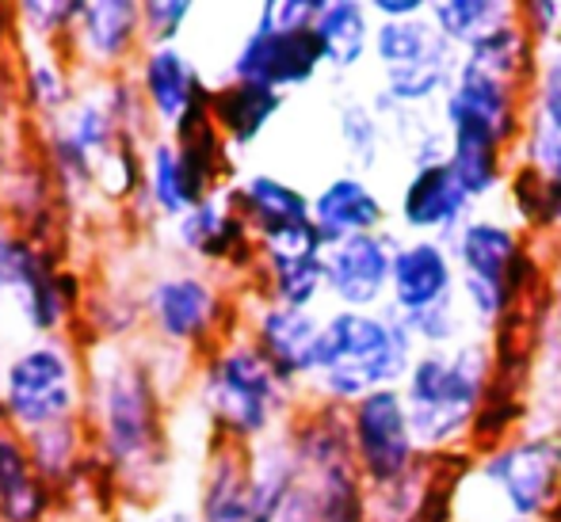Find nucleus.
I'll return each mask as SVG.
<instances>
[{
  "instance_id": "obj_1",
  "label": "nucleus",
  "mask_w": 561,
  "mask_h": 522,
  "mask_svg": "<svg viewBox=\"0 0 561 522\" xmlns=\"http://www.w3.org/2000/svg\"><path fill=\"white\" fill-rule=\"evenodd\" d=\"M84 424L104 485L126 503H153L172 465L164 385L153 362L130 347L104 344L92 351Z\"/></svg>"
},
{
  "instance_id": "obj_2",
  "label": "nucleus",
  "mask_w": 561,
  "mask_h": 522,
  "mask_svg": "<svg viewBox=\"0 0 561 522\" xmlns=\"http://www.w3.org/2000/svg\"><path fill=\"white\" fill-rule=\"evenodd\" d=\"M416 339L409 324L386 310H333L325 316L318 344V374L313 393L336 408L378 390H398L416 362Z\"/></svg>"
},
{
  "instance_id": "obj_3",
  "label": "nucleus",
  "mask_w": 561,
  "mask_h": 522,
  "mask_svg": "<svg viewBox=\"0 0 561 522\" xmlns=\"http://www.w3.org/2000/svg\"><path fill=\"white\" fill-rule=\"evenodd\" d=\"M199 401L215 442L252 450L290 424L295 393L279 382L249 336H226L199 362Z\"/></svg>"
},
{
  "instance_id": "obj_4",
  "label": "nucleus",
  "mask_w": 561,
  "mask_h": 522,
  "mask_svg": "<svg viewBox=\"0 0 561 522\" xmlns=\"http://www.w3.org/2000/svg\"><path fill=\"white\" fill-rule=\"evenodd\" d=\"M493 347L481 339H462L447 351L416 355L401 393L424 454L458 450V442H470L473 419L493 385Z\"/></svg>"
},
{
  "instance_id": "obj_5",
  "label": "nucleus",
  "mask_w": 561,
  "mask_h": 522,
  "mask_svg": "<svg viewBox=\"0 0 561 522\" xmlns=\"http://www.w3.org/2000/svg\"><path fill=\"white\" fill-rule=\"evenodd\" d=\"M450 252L466 310L478 328L496 332L504 321L527 310V298H535L539 282V264L516 229L493 218H470L455 233Z\"/></svg>"
},
{
  "instance_id": "obj_6",
  "label": "nucleus",
  "mask_w": 561,
  "mask_h": 522,
  "mask_svg": "<svg viewBox=\"0 0 561 522\" xmlns=\"http://www.w3.org/2000/svg\"><path fill=\"white\" fill-rule=\"evenodd\" d=\"M89 367L66 336L31 339L0 367V424L31 434L38 427L84 416Z\"/></svg>"
},
{
  "instance_id": "obj_7",
  "label": "nucleus",
  "mask_w": 561,
  "mask_h": 522,
  "mask_svg": "<svg viewBox=\"0 0 561 522\" xmlns=\"http://www.w3.org/2000/svg\"><path fill=\"white\" fill-rule=\"evenodd\" d=\"M141 313L161 347H172L180 355L210 351L222 344L233 324V305L222 282L195 267H172L149 279L141 290Z\"/></svg>"
},
{
  "instance_id": "obj_8",
  "label": "nucleus",
  "mask_w": 561,
  "mask_h": 522,
  "mask_svg": "<svg viewBox=\"0 0 561 522\" xmlns=\"http://www.w3.org/2000/svg\"><path fill=\"white\" fill-rule=\"evenodd\" d=\"M347 431H352L355 465H359L370 492L413 473L424 457L401 390H378L355 401L347 408Z\"/></svg>"
},
{
  "instance_id": "obj_9",
  "label": "nucleus",
  "mask_w": 561,
  "mask_h": 522,
  "mask_svg": "<svg viewBox=\"0 0 561 522\" xmlns=\"http://www.w3.org/2000/svg\"><path fill=\"white\" fill-rule=\"evenodd\" d=\"M478 473L504 496L516 519L547 522L561 508V439L516 434L504 446L481 454Z\"/></svg>"
},
{
  "instance_id": "obj_10",
  "label": "nucleus",
  "mask_w": 561,
  "mask_h": 522,
  "mask_svg": "<svg viewBox=\"0 0 561 522\" xmlns=\"http://www.w3.org/2000/svg\"><path fill=\"white\" fill-rule=\"evenodd\" d=\"M321 69H325V50L313 27H275L256 15L249 35L229 58V81L264 84L287 96L290 89L310 84Z\"/></svg>"
},
{
  "instance_id": "obj_11",
  "label": "nucleus",
  "mask_w": 561,
  "mask_h": 522,
  "mask_svg": "<svg viewBox=\"0 0 561 522\" xmlns=\"http://www.w3.org/2000/svg\"><path fill=\"white\" fill-rule=\"evenodd\" d=\"M146 35H141V4L134 0H81V15L69 35V61L84 73L123 77L134 73Z\"/></svg>"
},
{
  "instance_id": "obj_12",
  "label": "nucleus",
  "mask_w": 561,
  "mask_h": 522,
  "mask_svg": "<svg viewBox=\"0 0 561 522\" xmlns=\"http://www.w3.org/2000/svg\"><path fill=\"white\" fill-rule=\"evenodd\" d=\"M172 236H176V248L203 267L241 275H256L260 267L256 236H252L249 221L237 213L233 199H229V187L210 195L195 210H187L180 221H172Z\"/></svg>"
},
{
  "instance_id": "obj_13",
  "label": "nucleus",
  "mask_w": 561,
  "mask_h": 522,
  "mask_svg": "<svg viewBox=\"0 0 561 522\" xmlns=\"http://www.w3.org/2000/svg\"><path fill=\"white\" fill-rule=\"evenodd\" d=\"M398 248L401 241L386 229L325 248V294L336 310H386Z\"/></svg>"
},
{
  "instance_id": "obj_14",
  "label": "nucleus",
  "mask_w": 561,
  "mask_h": 522,
  "mask_svg": "<svg viewBox=\"0 0 561 522\" xmlns=\"http://www.w3.org/2000/svg\"><path fill=\"white\" fill-rule=\"evenodd\" d=\"M321 328H325V316L313 310H287V305L260 298L249 321V339L267 359V367L279 374V382L295 393L298 385L313 382V374H318Z\"/></svg>"
},
{
  "instance_id": "obj_15",
  "label": "nucleus",
  "mask_w": 561,
  "mask_h": 522,
  "mask_svg": "<svg viewBox=\"0 0 561 522\" xmlns=\"http://www.w3.org/2000/svg\"><path fill=\"white\" fill-rule=\"evenodd\" d=\"M524 96L527 92L516 84L458 66V81L444 100V126L447 130H485L504 149H516L527 134Z\"/></svg>"
},
{
  "instance_id": "obj_16",
  "label": "nucleus",
  "mask_w": 561,
  "mask_h": 522,
  "mask_svg": "<svg viewBox=\"0 0 561 522\" xmlns=\"http://www.w3.org/2000/svg\"><path fill=\"white\" fill-rule=\"evenodd\" d=\"M134 81L161 134H172L195 107L210 104V92H215L184 54V46H146L134 66Z\"/></svg>"
},
{
  "instance_id": "obj_17",
  "label": "nucleus",
  "mask_w": 561,
  "mask_h": 522,
  "mask_svg": "<svg viewBox=\"0 0 561 522\" xmlns=\"http://www.w3.org/2000/svg\"><path fill=\"white\" fill-rule=\"evenodd\" d=\"M458 298V267L447 241L436 236H416L405 241L393 256V282H390V310L398 316H416L436 310Z\"/></svg>"
},
{
  "instance_id": "obj_18",
  "label": "nucleus",
  "mask_w": 561,
  "mask_h": 522,
  "mask_svg": "<svg viewBox=\"0 0 561 522\" xmlns=\"http://www.w3.org/2000/svg\"><path fill=\"white\" fill-rule=\"evenodd\" d=\"M12 305L35 339H58L84 316L89 294H84L81 275L61 264L58 248H50Z\"/></svg>"
},
{
  "instance_id": "obj_19",
  "label": "nucleus",
  "mask_w": 561,
  "mask_h": 522,
  "mask_svg": "<svg viewBox=\"0 0 561 522\" xmlns=\"http://www.w3.org/2000/svg\"><path fill=\"white\" fill-rule=\"evenodd\" d=\"M473 199L466 195V187L458 184V176L450 172V164H436V169H416L405 179L398 199V218L409 233L416 236H436V241H455L458 229L470 221Z\"/></svg>"
},
{
  "instance_id": "obj_20",
  "label": "nucleus",
  "mask_w": 561,
  "mask_h": 522,
  "mask_svg": "<svg viewBox=\"0 0 561 522\" xmlns=\"http://www.w3.org/2000/svg\"><path fill=\"white\" fill-rule=\"evenodd\" d=\"M386 218L390 210H386L382 195L359 172H344L313 195V225H318L325 248L352 241V236L382 233Z\"/></svg>"
},
{
  "instance_id": "obj_21",
  "label": "nucleus",
  "mask_w": 561,
  "mask_h": 522,
  "mask_svg": "<svg viewBox=\"0 0 561 522\" xmlns=\"http://www.w3.org/2000/svg\"><path fill=\"white\" fill-rule=\"evenodd\" d=\"M229 199H233L237 213L249 221L256 244L313 221L310 195L298 192V187L287 184L283 176H272V172H252V176H244V179H233V184H229Z\"/></svg>"
},
{
  "instance_id": "obj_22",
  "label": "nucleus",
  "mask_w": 561,
  "mask_h": 522,
  "mask_svg": "<svg viewBox=\"0 0 561 522\" xmlns=\"http://www.w3.org/2000/svg\"><path fill=\"white\" fill-rule=\"evenodd\" d=\"M195 519L199 522H267L256 503V492H252L249 450L229 446V442H215V446H210Z\"/></svg>"
},
{
  "instance_id": "obj_23",
  "label": "nucleus",
  "mask_w": 561,
  "mask_h": 522,
  "mask_svg": "<svg viewBox=\"0 0 561 522\" xmlns=\"http://www.w3.org/2000/svg\"><path fill=\"white\" fill-rule=\"evenodd\" d=\"M61 496L38 477L27 439L0 424V522H50Z\"/></svg>"
},
{
  "instance_id": "obj_24",
  "label": "nucleus",
  "mask_w": 561,
  "mask_h": 522,
  "mask_svg": "<svg viewBox=\"0 0 561 522\" xmlns=\"http://www.w3.org/2000/svg\"><path fill=\"white\" fill-rule=\"evenodd\" d=\"M210 195H218V192L207 184V176L187 161L184 149H180L169 134H157L153 146L146 149V199L157 218L180 221L187 210L207 202Z\"/></svg>"
},
{
  "instance_id": "obj_25",
  "label": "nucleus",
  "mask_w": 561,
  "mask_h": 522,
  "mask_svg": "<svg viewBox=\"0 0 561 522\" xmlns=\"http://www.w3.org/2000/svg\"><path fill=\"white\" fill-rule=\"evenodd\" d=\"M283 107H287L283 92L249 81H222L210 92V118H215L218 134L229 141V149L256 146Z\"/></svg>"
},
{
  "instance_id": "obj_26",
  "label": "nucleus",
  "mask_w": 561,
  "mask_h": 522,
  "mask_svg": "<svg viewBox=\"0 0 561 522\" xmlns=\"http://www.w3.org/2000/svg\"><path fill=\"white\" fill-rule=\"evenodd\" d=\"M23 439H27L31 462H35L38 477H43L58 496L73 492V488L81 485L84 473L96 469L84 416L81 419H66V424L38 427V431L23 434Z\"/></svg>"
},
{
  "instance_id": "obj_27",
  "label": "nucleus",
  "mask_w": 561,
  "mask_h": 522,
  "mask_svg": "<svg viewBox=\"0 0 561 522\" xmlns=\"http://www.w3.org/2000/svg\"><path fill=\"white\" fill-rule=\"evenodd\" d=\"M73 69L77 66L69 61L66 50H23L20 96L43 126L61 123L69 115V107L81 100Z\"/></svg>"
},
{
  "instance_id": "obj_28",
  "label": "nucleus",
  "mask_w": 561,
  "mask_h": 522,
  "mask_svg": "<svg viewBox=\"0 0 561 522\" xmlns=\"http://www.w3.org/2000/svg\"><path fill=\"white\" fill-rule=\"evenodd\" d=\"M539 50L542 46L527 35L524 20H508L496 31H489L481 43H473L470 50H462V66L478 69V73H489L496 81H508L516 89H524L531 96L535 73H539Z\"/></svg>"
},
{
  "instance_id": "obj_29",
  "label": "nucleus",
  "mask_w": 561,
  "mask_h": 522,
  "mask_svg": "<svg viewBox=\"0 0 561 522\" xmlns=\"http://www.w3.org/2000/svg\"><path fill=\"white\" fill-rule=\"evenodd\" d=\"M313 35H318L321 50H325V69L352 73L375 50L370 4H363V0H321Z\"/></svg>"
},
{
  "instance_id": "obj_30",
  "label": "nucleus",
  "mask_w": 561,
  "mask_h": 522,
  "mask_svg": "<svg viewBox=\"0 0 561 522\" xmlns=\"http://www.w3.org/2000/svg\"><path fill=\"white\" fill-rule=\"evenodd\" d=\"M512 149H504L485 130H450V172L473 202L489 199L512 176Z\"/></svg>"
},
{
  "instance_id": "obj_31",
  "label": "nucleus",
  "mask_w": 561,
  "mask_h": 522,
  "mask_svg": "<svg viewBox=\"0 0 561 522\" xmlns=\"http://www.w3.org/2000/svg\"><path fill=\"white\" fill-rule=\"evenodd\" d=\"M252 279H256L264 302L287 305V310H313L325 294V252L321 256L260 259Z\"/></svg>"
},
{
  "instance_id": "obj_32",
  "label": "nucleus",
  "mask_w": 561,
  "mask_h": 522,
  "mask_svg": "<svg viewBox=\"0 0 561 522\" xmlns=\"http://www.w3.org/2000/svg\"><path fill=\"white\" fill-rule=\"evenodd\" d=\"M458 66H462V54H458L450 43H444L432 58L416 61V66L390 69V73H386L382 92L398 107L424 111L428 104H444V100L450 96V89H455V81H458Z\"/></svg>"
},
{
  "instance_id": "obj_33",
  "label": "nucleus",
  "mask_w": 561,
  "mask_h": 522,
  "mask_svg": "<svg viewBox=\"0 0 561 522\" xmlns=\"http://www.w3.org/2000/svg\"><path fill=\"white\" fill-rule=\"evenodd\" d=\"M50 126L92 164V169L126 141L115 123V115H112V107H107L104 92H100V84H92L89 92H81V100L69 107V115Z\"/></svg>"
},
{
  "instance_id": "obj_34",
  "label": "nucleus",
  "mask_w": 561,
  "mask_h": 522,
  "mask_svg": "<svg viewBox=\"0 0 561 522\" xmlns=\"http://www.w3.org/2000/svg\"><path fill=\"white\" fill-rule=\"evenodd\" d=\"M516 15L519 4H512V0H432L428 20L462 54L473 43H481L489 31L501 27V23L516 20Z\"/></svg>"
},
{
  "instance_id": "obj_35",
  "label": "nucleus",
  "mask_w": 561,
  "mask_h": 522,
  "mask_svg": "<svg viewBox=\"0 0 561 522\" xmlns=\"http://www.w3.org/2000/svg\"><path fill=\"white\" fill-rule=\"evenodd\" d=\"M336 138H340L344 156L359 172L378 169L382 149L390 146V130H386V123L375 111V104H370V100H355V96H347L336 104Z\"/></svg>"
},
{
  "instance_id": "obj_36",
  "label": "nucleus",
  "mask_w": 561,
  "mask_h": 522,
  "mask_svg": "<svg viewBox=\"0 0 561 522\" xmlns=\"http://www.w3.org/2000/svg\"><path fill=\"white\" fill-rule=\"evenodd\" d=\"M12 15L23 50H66L81 15V0H27V4H15Z\"/></svg>"
},
{
  "instance_id": "obj_37",
  "label": "nucleus",
  "mask_w": 561,
  "mask_h": 522,
  "mask_svg": "<svg viewBox=\"0 0 561 522\" xmlns=\"http://www.w3.org/2000/svg\"><path fill=\"white\" fill-rule=\"evenodd\" d=\"M444 43L447 38L439 35L428 15H421V20H382L375 27V58L382 73L416 66V61L432 58Z\"/></svg>"
},
{
  "instance_id": "obj_38",
  "label": "nucleus",
  "mask_w": 561,
  "mask_h": 522,
  "mask_svg": "<svg viewBox=\"0 0 561 522\" xmlns=\"http://www.w3.org/2000/svg\"><path fill=\"white\" fill-rule=\"evenodd\" d=\"M50 248L54 244L31 241L20 225L0 218V302H15V294L27 287L31 271L43 264V256Z\"/></svg>"
},
{
  "instance_id": "obj_39",
  "label": "nucleus",
  "mask_w": 561,
  "mask_h": 522,
  "mask_svg": "<svg viewBox=\"0 0 561 522\" xmlns=\"http://www.w3.org/2000/svg\"><path fill=\"white\" fill-rule=\"evenodd\" d=\"M531 118L561 134V38L539 50V73L531 84Z\"/></svg>"
},
{
  "instance_id": "obj_40",
  "label": "nucleus",
  "mask_w": 561,
  "mask_h": 522,
  "mask_svg": "<svg viewBox=\"0 0 561 522\" xmlns=\"http://www.w3.org/2000/svg\"><path fill=\"white\" fill-rule=\"evenodd\" d=\"M401 321L409 324L416 344H424V351H447V347H458V336H462V305H458V298L416 316H401Z\"/></svg>"
},
{
  "instance_id": "obj_41",
  "label": "nucleus",
  "mask_w": 561,
  "mask_h": 522,
  "mask_svg": "<svg viewBox=\"0 0 561 522\" xmlns=\"http://www.w3.org/2000/svg\"><path fill=\"white\" fill-rule=\"evenodd\" d=\"M192 15L195 4H187V0H149V4H141L146 46H180V35L187 31Z\"/></svg>"
},
{
  "instance_id": "obj_42",
  "label": "nucleus",
  "mask_w": 561,
  "mask_h": 522,
  "mask_svg": "<svg viewBox=\"0 0 561 522\" xmlns=\"http://www.w3.org/2000/svg\"><path fill=\"white\" fill-rule=\"evenodd\" d=\"M508 195H512V207H516L519 221L531 229H547V176H539L535 169L527 164H512V176H508Z\"/></svg>"
},
{
  "instance_id": "obj_43",
  "label": "nucleus",
  "mask_w": 561,
  "mask_h": 522,
  "mask_svg": "<svg viewBox=\"0 0 561 522\" xmlns=\"http://www.w3.org/2000/svg\"><path fill=\"white\" fill-rule=\"evenodd\" d=\"M519 164H527L547 179L561 176V134L542 126L539 118H527V134L519 141Z\"/></svg>"
},
{
  "instance_id": "obj_44",
  "label": "nucleus",
  "mask_w": 561,
  "mask_h": 522,
  "mask_svg": "<svg viewBox=\"0 0 561 522\" xmlns=\"http://www.w3.org/2000/svg\"><path fill=\"white\" fill-rule=\"evenodd\" d=\"M519 20H524L527 35H531L535 43L547 46V43H554V38H558L561 4H558V0H527V4H519Z\"/></svg>"
},
{
  "instance_id": "obj_45",
  "label": "nucleus",
  "mask_w": 561,
  "mask_h": 522,
  "mask_svg": "<svg viewBox=\"0 0 561 522\" xmlns=\"http://www.w3.org/2000/svg\"><path fill=\"white\" fill-rule=\"evenodd\" d=\"M432 4L428 0H370V15H375L378 23L382 20H421V15H428Z\"/></svg>"
},
{
  "instance_id": "obj_46",
  "label": "nucleus",
  "mask_w": 561,
  "mask_h": 522,
  "mask_svg": "<svg viewBox=\"0 0 561 522\" xmlns=\"http://www.w3.org/2000/svg\"><path fill=\"white\" fill-rule=\"evenodd\" d=\"M104 522H199V519H195V511H187V508H164V511H157V515H138V511H115V515H107Z\"/></svg>"
},
{
  "instance_id": "obj_47",
  "label": "nucleus",
  "mask_w": 561,
  "mask_h": 522,
  "mask_svg": "<svg viewBox=\"0 0 561 522\" xmlns=\"http://www.w3.org/2000/svg\"><path fill=\"white\" fill-rule=\"evenodd\" d=\"M547 229H561V176L547 179Z\"/></svg>"
},
{
  "instance_id": "obj_48",
  "label": "nucleus",
  "mask_w": 561,
  "mask_h": 522,
  "mask_svg": "<svg viewBox=\"0 0 561 522\" xmlns=\"http://www.w3.org/2000/svg\"><path fill=\"white\" fill-rule=\"evenodd\" d=\"M8 35H15V15H12V8H8V4H0V54H4Z\"/></svg>"
},
{
  "instance_id": "obj_49",
  "label": "nucleus",
  "mask_w": 561,
  "mask_h": 522,
  "mask_svg": "<svg viewBox=\"0 0 561 522\" xmlns=\"http://www.w3.org/2000/svg\"><path fill=\"white\" fill-rule=\"evenodd\" d=\"M504 522H542V519H504Z\"/></svg>"
}]
</instances>
